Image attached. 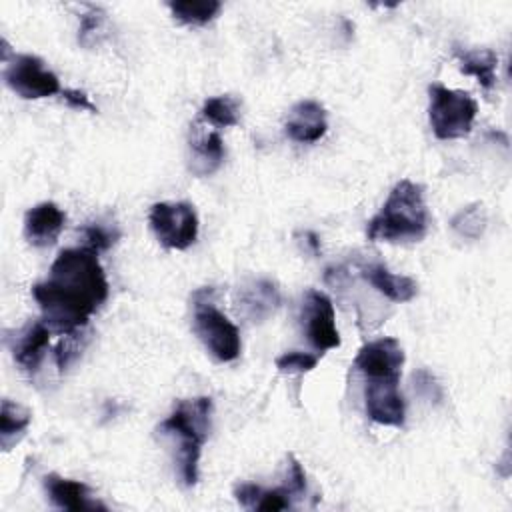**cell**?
Instances as JSON below:
<instances>
[{"mask_svg":"<svg viewBox=\"0 0 512 512\" xmlns=\"http://www.w3.org/2000/svg\"><path fill=\"white\" fill-rule=\"evenodd\" d=\"M150 226L170 250H186L198 238V216L188 202H156L150 208Z\"/></svg>","mask_w":512,"mask_h":512,"instance_id":"cell-7","label":"cell"},{"mask_svg":"<svg viewBox=\"0 0 512 512\" xmlns=\"http://www.w3.org/2000/svg\"><path fill=\"white\" fill-rule=\"evenodd\" d=\"M428 94V118L434 136L440 140L468 136L478 112L476 100L468 92L452 90L442 84H432L428 88Z\"/></svg>","mask_w":512,"mask_h":512,"instance_id":"cell-5","label":"cell"},{"mask_svg":"<svg viewBox=\"0 0 512 512\" xmlns=\"http://www.w3.org/2000/svg\"><path fill=\"white\" fill-rule=\"evenodd\" d=\"M120 232L116 228H110L106 224H100V222H94V224H88L84 228V238H86V246L92 248L94 252H104L108 250L116 240H118Z\"/></svg>","mask_w":512,"mask_h":512,"instance_id":"cell-25","label":"cell"},{"mask_svg":"<svg viewBox=\"0 0 512 512\" xmlns=\"http://www.w3.org/2000/svg\"><path fill=\"white\" fill-rule=\"evenodd\" d=\"M78 336H80V330H76V332H72V334H64V338H62L60 344L56 346L54 356H56V364H58L60 370H66V368L78 358V354H80V350H82V346H84V344L78 340Z\"/></svg>","mask_w":512,"mask_h":512,"instance_id":"cell-27","label":"cell"},{"mask_svg":"<svg viewBox=\"0 0 512 512\" xmlns=\"http://www.w3.org/2000/svg\"><path fill=\"white\" fill-rule=\"evenodd\" d=\"M64 224L66 214L54 202H40L24 216V236L32 246L44 248L58 240Z\"/></svg>","mask_w":512,"mask_h":512,"instance_id":"cell-15","label":"cell"},{"mask_svg":"<svg viewBox=\"0 0 512 512\" xmlns=\"http://www.w3.org/2000/svg\"><path fill=\"white\" fill-rule=\"evenodd\" d=\"M428 230L424 188L408 178L394 184L380 212L368 222V240L416 242Z\"/></svg>","mask_w":512,"mask_h":512,"instance_id":"cell-3","label":"cell"},{"mask_svg":"<svg viewBox=\"0 0 512 512\" xmlns=\"http://www.w3.org/2000/svg\"><path fill=\"white\" fill-rule=\"evenodd\" d=\"M238 108V100H234L232 96H214L204 102L202 116L216 126H236Z\"/></svg>","mask_w":512,"mask_h":512,"instance_id":"cell-23","label":"cell"},{"mask_svg":"<svg viewBox=\"0 0 512 512\" xmlns=\"http://www.w3.org/2000/svg\"><path fill=\"white\" fill-rule=\"evenodd\" d=\"M226 156L224 142L218 132H210L190 142V172L194 176H208L216 172Z\"/></svg>","mask_w":512,"mask_h":512,"instance_id":"cell-19","label":"cell"},{"mask_svg":"<svg viewBox=\"0 0 512 512\" xmlns=\"http://www.w3.org/2000/svg\"><path fill=\"white\" fill-rule=\"evenodd\" d=\"M486 224H488V214H486V210H484V206L480 202L468 204L466 208L458 210L454 214V218L450 220L452 230L458 236L468 238V240L480 238L484 234V230H486Z\"/></svg>","mask_w":512,"mask_h":512,"instance_id":"cell-22","label":"cell"},{"mask_svg":"<svg viewBox=\"0 0 512 512\" xmlns=\"http://www.w3.org/2000/svg\"><path fill=\"white\" fill-rule=\"evenodd\" d=\"M302 326L308 342L320 354L340 346L332 300L320 290H308L302 302Z\"/></svg>","mask_w":512,"mask_h":512,"instance_id":"cell-9","label":"cell"},{"mask_svg":"<svg viewBox=\"0 0 512 512\" xmlns=\"http://www.w3.org/2000/svg\"><path fill=\"white\" fill-rule=\"evenodd\" d=\"M48 346H50V328L44 320L28 322L10 340V350L14 354V360L26 372H36L40 368Z\"/></svg>","mask_w":512,"mask_h":512,"instance_id":"cell-14","label":"cell"},{"mask_svg":"<svg viewBox=\"0 0 512 512\" xmlns=\"http://www.w3.org/2000/svg\"><path fill=\"white\" fill-rule=\"evenodd\" d=\"M172 16L184 24L202 26L214 20L222 8L218 0H172L168 2Z\"/></svg>","mask_w":512,"mask_h":512,"instance_id":"cell-21","label":"cell"},{"mask_svg":"<svg viewBox=\"0 0 512 512\" xmlns=\"http://www.w3.org/2000/svg\"><path fill=\"white\" fill-rule=\"evenodd\" d=\"M280 290L268 278H256L240 286L238 312L250 322H264L280 306Z\"/></svg>","mask_w":512,"mask_h":512,"instance_id":"cell-13","label":"cell"},{"mask_svg":"<svg viewBox=\"0 0 512 512\" xmlns=\"http://www.w3.org/2000/svg\"><path fill=\"white\" fill-rule=\"evenodd\" d=\"M362 276L392 302H410L418 294V284L410 276L392 274L384 264L362 268Z\"/></svg>","mask_w":512,"mask_h":512,"instance_id":"cell-17","label":"cell"},{"mask_svg":"<svg viewBox=\"0 0 512 512\" xmlns=\"http://www.w3.org/2000/svg\"><path fill=\"white\" fill-rule=\"evenodd\" d=\"M400 380H366L364 404L370 420L384 426H404L406 404L398 390Z\"/></svg>","mask_w":512,"mask_h":512,"instance_id":"cell-11","label":"cell"},{"mask_svg":"<svg viewBox=\"0 0 512 512\" xmlns=\"http://www.w3.org/2000/svg\"><path fill=\"white\" fill-rule=\"evenodd\" d=\"M402 366L404 350L392 336L364 344L354 358V368H358L366 380H400Z\"/></svg>","mask_w":512,"mask_h":512,"instance_id":"cell-10","label":"cell"},{"mask_svg":"<svg viewBox=\"0 0 512 512\" xmlns=\"http://www.w3.org/2000/svg\"><path fill=\"white\" fill-rule=\"evenodd\" d=\"M454 56L464 74L474 76L484 90H490L496 84L498 56L490 48H460L454 46Z\"/></svg>","mask_w":512,"mask_h":512,"instance_id":"cell-18","label":"cell"},{"mask_svg":"<svg viewBox=\"0 0 512 512\" xmlns=\"http://www.w3.org/2000/svg\"><path fill=\"white\" fill-rule=\"evenodd\" d=\"M328 130L326 110L316 100H300L290 108L284 132L290 140L300 144L318 142Z\"/></svg>","mask_w":512,"mask_h":512,"instance_id":"cell-12","label":"cell"},{"mask_svg":"<svg viewBox=\"0 0 512 512\" xmlns=\"http://www.w3.org/2000/svg\"><path fill=\"white\" fill-rule=\"evenodd\" d=\"M412 378H414V390H416L418 394H422L426 400L438 402V400L442 398V390H440L438 382L434 380V376H432L430 372L418 370V372H414Z\"/></svg>","mask_w":512,"mask_h":512,"instance_id":"cell-28","label":"cell"},{"mask_svg":"<svg viewBox=\"0 0 512 512\" xmlns=\"http://www.w3.org/2000/svg\"><path fill=\"white\" fill-rule=\"evenodd\" d=\"M306 492V472L302 464L288 454V464H286V474L284 482L278 488H262L258 484L242 482L234 488L236 500L244 508H254V510H286L292 508V498H298L300 494Z\"/></svg>","mask_w":512,"mask_h":512,"instance_id":"cell-6","label":"cell"},{"mask_svg":"<svg viewBox=\"0 0 512 512\" xmlns=\"http://www.w3.org/2000/svg\"><path fill=\"white\" fill-rule=\"evenodd\" d=\"M32 420V414L28 408L14 404L12 400L4 398L0 408V444L4 450H10L12 444H16L24 430L28 428Z\"/></svg>","mask_w":512,"mask_h":512,"instance_id":"cell-20","label":"cell"},{"mask_svg":"<svg viewBox=\"0 0 512 512\" xmlns=\"http://www.w3.org/2000/svg\"><path fill=\"white\" fill-rule=\"evenodd\" d=\"M316 364H318V356H314L310 352H286L276 358V368L280 372H288V374L310 372L316 368Z\"/></svg>","mask_w":512,"mask_h":512,"instance_id":"cell-26","label":"cell"},{"mask_svg":"<svg viewBox=\"0 0 512 512\" xmlns=\"http://www.w3.org/2000/svg\"><path fill=\"white\" fill-rule=\"evenodd\" d=\"M32 296L50 330L62 336L82 330L108 298V280L98 252L88 246L62 250L48 278L34 284Z\"/></svg>","mask_w":512,"mask_h":512,"instance_id":"cell-1","label":"cell"},{"mask_svg":"<svg viewBox=\"0 0 512 512\" xmlns=\"http://www.w3.org/2000/svg\"><path fill=\"white\" fill-rule=\"evenodd\" d=\"M212 398L198 396L180 400L168 418L158 426L162 436H168L176 444L178 476L184 486H194L198 480V462L202 446L210 432Z\"/></svg>","mask_w":512,"mask_h":512,"instance_id":"cell-2","label":"cell"},{"mask_svg":"<svg viewBox=\"0 0 512 512\" xmlns=\"http://www.w3.org/2000/svg\"><path fill=\"white\" fill-rule=\"evenodd\" d=\"M44 488L50 502L62 510H106L104 504L92 500V490L84 482L62 478L58 474H48L44 476Z\"/></svg>","mask_w":512,"mask_h":512,"instance_id":"cell-16","label":"cell"},{"mask_svg":"<svg viewBox=\"0 0 512 512\" xmlns=\"http://www.w3.org/2000/svg\"><path fill=\"white\" fill-rule=\"evenodd\" d=\"M4 80L12 92L26 100L48 98L62 92L58 76L34 54H14L4 70Z\"/></svg>","mask_w":512,"mask_h":512,"instance_id":"cell-8","label":"cell"},{"mask_svg":"<svg viewBox=\"0 0 512 512\" xmlns=\"http://www.w3.org/2000/svg\"><path fill=\"white\" fill-rule=\"evenodd\" d=\"M210 294V288H202L194 294V332L218 362H232L242 350L240 332L236 324L208 300Z\"/></svg>","mask_w":512,"mask_h":512,"instance_id":"cell-4","label":"cell"},{"mask_svg":"<svg viewBox=\"0 0 512 512\" xmlns=\"http://www.w3.org/2000/svg\"><path fill=\"white\" fill-rule=\"evenodd\" d=\"M106 22V14L98 6H88L84 14H80V28H78V42L82 46H92Z\"/></svg>","mask_w":512,"mask_h":512,"instance_id":"cell-24","label":"cell"},{"mask_svg":"<svg viewBox=\"0 0 512 512\" xmlns=\"http://www.w3.org/2000/svg\"><path fill=\"white\" fill-rule=\"evenodd\" d=\"M62 98L68 102V106L76 108V110H88V112H98V108L90 102V96L84 90H74V88H66L60 92Z\"/></svg>","mask_w":512,"mask_h":512,"instance_id":"cell-29","label":"cell"}]
</instances>
